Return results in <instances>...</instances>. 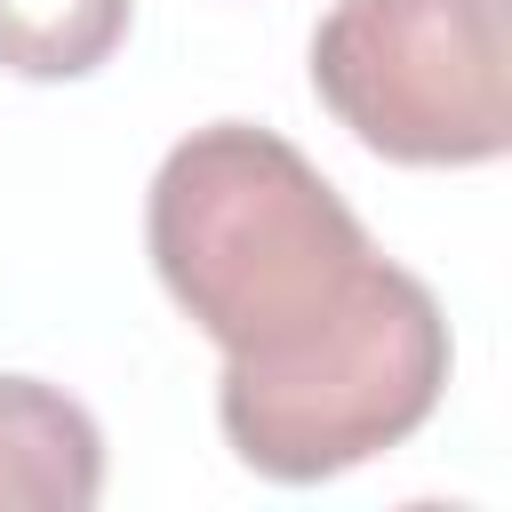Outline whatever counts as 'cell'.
Wrapping results in <instances>:
<instances>
[{"instance_id": "277c9868", "label": "cell", "mask_w": 512, "mask_h": 512, "mask_svg": "<svg viewBox=\"0 0 512 512\" xmlns=\"http://www.w3.org/2000/svg\"><path fill=\"white\" fill-rule=\"evenodd\" d=\"M104 496V432L96 416L40 384L0 376V512H88Z\"/></svg>"}, {"instance_id": "6da1fadb", "label": "cell", "mask_w": 512, "mask_h": 512, "mask_svg": "<svg viewBox=\"0 0 512 512\" xmlns=\"http://www.w3.org/2000/svg\"><path fill=\"white\" fill-rule=\"evenodd\" d=\"M144 248L224 368L296 360L352 320L392 264L344 192L256 120H216L168 144L144 200Z\"/></svg>"}, {"instance_id": "5b68a950", "label": "cell", "mask_w": 512, "mask_h": 512, "mask_svg": "<svg viewBox=\"0 0 512 512\" xmlns=\"http://www.w3.org/2000/svg\"><path fill=\"white\" fill-rule=\"evenodd\" d=\"M136 0H0V72L88 80L128 40Z\"/></svg>"}, {"instance_id": "7a4b0ae2", "label": "cell", "mask_w": 512, "mask_h": 512, "mask_svg": "<svg viewBox=\"0 0 512 512\" xmlns=\"http://www.w3.org/2000/svg\"><path fill=\"white\" fill-rule=\"evenodd\" d=\"M448 392V320L440 296L384 264V280L360 296L352 320H336L320 344L272 368H224L216 376V424L232 456L264 480H336L384 448H400Z\"/></svg>"}, {"instance_id": "3957f363", "label": "cell", "mask_w": 512, "mask_h": 512, "mask_svg": "<svg viewBox=\"0 0 512 512\" xmlns=\"http://www.w3.org/2000/svg\"><path fill=\"white\" fill-rule=\"evenodd\" d=\"M312 96L400 168H488L512 152V0H336Z\"/></svg>"}]
</instances>
